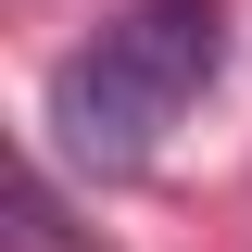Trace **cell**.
<instances>
[{
  "instance_id": "1",
  "label": "cell",
  "mask_w": 252,
  "mask_h": 252,
  "mask_svg": "<svg viewBox=\"0 0 252 252\" xmlns=\"http://www.w3.org/2000/svg\"><path fill=\"white\" fill-rule=\"evenodd\" d=\"M227 76V13L215 0H126L89 51L51 63V152L89 177H139L152 139Z\"/></svg>"
}]
</instances>
